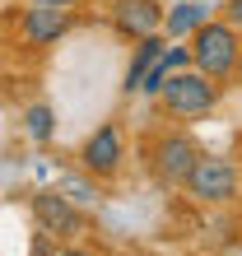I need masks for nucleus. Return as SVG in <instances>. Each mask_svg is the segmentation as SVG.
<instances>
[{"mask_svg": "<svg viewBox=\"0 0 242 256\" xmlns=\"http://www.w3.org/2000/svg\"><path fill=\"white\" fill-rule=\"evenodd\" d=\"M219 98H224V84L200 74L196 66L172 70L168 80H163V88H158V108L168 112L172 122H200V116H210L219 108Z\"/></svg>", "mask_w": 242, "mask_h": 256, "instance_id": "obj_1", "label": "nucleus"}, {"mask_svg": "<svg viewBox=\"0 0 242 256\" xmlns=\"http://www.w3.org/2000/svg\"><path fill=\"white\" fill-rule=\"evenodd\" d=\"M186 47H191V66L200 70V74H210V80H219V84H228V80H233V70H238L242 33L214 14L210 24H200V28L186 38Z\"/></svg>", "mask_w": 242, "mask_h": 256, "instance_id": "obj_2", "label": "nucleus"}, {"mask_svg": "<svg viewBox=\"0 0 242 256\" xmlns=\"http://www.w3.org/2000/svg\"><path fill=\"white\" fill-rule=\"evenodd\" d=\"M182 191L191 196L196 205H233L242 196V163L238 158H224V154H205L191 163Z\"/></svg>", "mask_w": 242, "mask_h": 256, "instance_id": "obj_3", "label": "nucleus"}, {"mask_svg": "<svg viewBox=\"0 0 242 256\" xmlns=\"http://www.w3.org/2000/svg\"><path fill=\"white\" fill-rule=\"evenodd\" d=\"M196 158H200V144H196V135L182 130V126L154 135V144H149V168H154V177L163 186H182Z\"/></svg>", "mask_w": 242, "mask_h": 256, "instance_id": "obj_4", "label": "nucleus"}, {"mask_svg": "<svg viewBox=\"0 0 242 256\" xmlns=\"http://www.w3.org/2000/svg\"><path fill=\"white\" fill-rule=\"evenodd\" d=\"M33 224H38V233H47V238H56V242H74L84 228H88V219H84V210L70 200L60 186H52V191H38L33 196Z\"/></svg>", "mask_w": 242, "mask_h": 256, "instance_id": "obj_5", "label": "nucleus"}, {"mask_svg": "<svg viewBox=\"0 0 242 256\" xmlns=\"http://www.w3.org/2000/svg\"><path fill=\"white\" fill-rule=\"evenodd\" d=\"M74 28V10H60V5H28L19 10V38L28 52H47L56 47Z\"/></svg>", "mask_w": 242, "mask_h": 256, "instance_id": "obj_6", "label": "nucleus"}, {"mask_svg": "<svg viewBox=\"0 0 242 256\" xmlns=\"http://www.w3.org/2000/svg\"><path fill=\"white\" fill-rule=\"evenodd\" d=\"M121 158H126V140H121L116 122H102L84 140V149H80V168L88 177H116L121 172Z\"/></svg>", "mask_w": 242, "mask_h": 256, "instance_id": "obj_7", "label": "nucleus"}, {"mask_svg": "<svg viewBox=\"0 0 242 256\" xmlns=\"http://www.w3.org/2000/svg\"><path fill=\"white\" fill-rule=\"evenodd\" d=\"M108 19L121 38L163 33V5L158 0H108Z\"/></svg>", "mask_w": 242, "mask_h": 256, "instance_id": "obj_8", "label": "nucleus"}, {"mask_svg": "<svg viewBox=\"0 0 242 256\" xmlns=\"http://www.w3.org/2000/svg\"><path fill=\"white\" fill-rule=\"evenodd\" d=\"M214 0H172L168 10H163V38L168 42H186L200 24L214 19Z\"/></svg>", "mask_w": 242, "mask_h": 256, "instance_id": "obj_9", "label": "nucleus"}, {"mask_svg": "<svg viewBox=\"0 0 242 256\" xmlns=\"http://www.w3.org/2000/svg\"><path fill=\"white\" fill-rule=\"evenodd\" d=\"M163 47H168V38L163 33H149V38H135V52H130V66H126V74H121V94L126 98H135L140 94V84H144V74L158 66V56H163Z\"/></svg>", "mask_w": 242, "mask_h": 256, "instance_id": "obj_10", "label": "nucleus"}, {"mask_svg": "<svg viewBox=\"0 0 242 256\" xmlns=\"http://www.w3.org/2000/svg\"><path fill=\"white\" fill-rule=\"evenodd\" d=\"M24 130H28V140H38V144L56 140V112H52V102H33V108L24 112Z\"/></svg>", "mask_w": 242, "mask_h": 256, "instance_id": "obj_11", "label": "nucleus"}, {"mask_svg": "<svg viewBox=\"0 0 242 256\" xmlns=\"http://www.w3.org/2000/svg\"><path fill=\"white\" fill-rule=\"evenodd\" d=\"M60 191H66L80 210H94V205H98V177H94V182H88V177H66Z\"/></svg>", "mask_w": 242, "mask_h": 256, "instance_id": "obj_12", "label": "nucleus"}, {"mask_svg": "<svg viewBox=\"0 0 242 256\" xmlns=\"http://www.w3.org/2000/svg\"><path fill=\"white\" fill-rule=\"evenodd\" d=\"M163 66H168V74L186 70L191 66V47H186V42H168V47H163Z\"/></svg>", "mask_w": 242, "mask_h": 256, "instance_id": "obj_13", "label": "nucleus"}, {"mask_svg": "<svg viewBox=\"0 0 242 256\" xmlns=\"http://www.w3.org/2000/svg\"><path fill=\"white\" fill-rule=\"evenodd\" d=\"M219 19L233 24L238 33H242V0H219Z\"/></svg>", "mask_w": 242, "mask_h": 256, "instance_id": "obj_14", "label": "nucleus"}, {"mask_svg": "<svg viewBox=\"0 0 242 256\" xmlns=\"http://www.w3.org/2000/svg\"><path fill=\"white\" fill-rule=\"evenodd\" d=\"M60 247H56V238H47V233H38L33 238V252H28V256H56Z\"/></svg>", "mask_w": 242, "mask_h": 256, "instance_id": "obj_15", "label": "nucleus"}, {"mask_svg": "<svg viewBox=\"0 0 242 256\" xmlns=\"http://www.w3.org/2000/svg\"><path fill=\"white\" fill-rule=\"evenodd\" d=\"M56 256H98V252H88L84 242H66V247H60Z\"/></svg>", "mask_w": 242, "mask_h": 256, "instance_id": "obj_16", "label": "nucleus"}, {"mask_svg": "<svg viewBox=\"0 0 242 256\" xmlns=\"http://www.w3.org/2000/svg\"><path fill=\"white\" fill-rule=\"evenodd\" d=\"M24 5H60V10H74L80 0H24Z\"/></svg>", "mask_w": 242, "mask_h": 256, "instance_id": "obj_17", "label": "nucleus"}, {"mask_svg": "<svg viewBox=\"0 0 242 256\" xmlns=\"http://www.w3.org/2000/svg\"><path fill=\"white\" fill-rule=\"evenodd\" d=\"M233 80L242 84V47H238V70H233Z\"/></svg>", "mask_w": 242, "mask_h": 256, "instance_id": "obj_18", "label": "nucleus"}, {"mask_svg": "<svg viewBox=\"0 0 242 256\" xmlns=\"http://www.w3.org/2000/svg\"><path fill=\"white\" fill-rule=\"evenodd\" d=\"M238 154H242V135H238Z\"/></svg>", "mask_w": 242, "mask_h": 256, "instance_id": "obj_19", "label": "nucleus"}]
</instances>
